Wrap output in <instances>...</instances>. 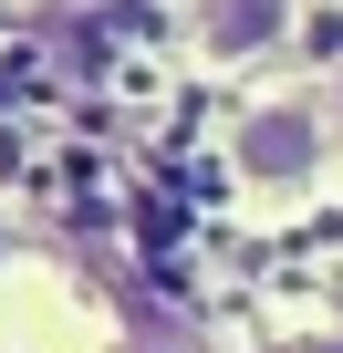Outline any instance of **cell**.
Masks as SVG:
<instances>
[{"label":"cell","instance_id":"277c9868","mask_svg":"<svg viewBox=\"0 0 343 353\" xmlns=\"http://www.w3.org/2000/svg\"><path fill=\"white\" fill-rule=\"evenodd\" d=\"M0 250H11V229H0Z\"/></svg>","mask_w":343,"mask_h":353},{"label":"cell","instance_id":"3957f363","mask_svg":"<svg viewBox=\"0 0 343 353\" xmlns=\"http://www.w3.org/2000/svg\"><path fill=\"white\" fill-rule=\"evenodd\" d=\"M312 353H343V332H333V343H312Z\"/></svg>","mask_w":343,"mask_h":353},{"label":"cell","instance_id":"7a4b0ae2","mask_svg":"<svg viewBox=\"0 0 343 353\" xmlns=\"http://www.w3.org/2000/svg\"><path fill=\"white\" fill-rule=\"evenodd\" d=\"M281 21H291V0H198V42L208 52H260V42H281Z\"/></svg>","mask_w":343,"mask_h":353},{"label":"cell","instance_id":"6da1fadb","mask_svg":"<svg viewBox=\"0 0 343 353\" xmlns=\"http://www.w3.org/2000/svg\"><path fill=\"white\" fill-rule=\"evenodd\" d=\"M229 145H239V176H260V188H302V176L322 166V125L302 104H250Z\"/></svg>","mask_w":343,"mask_h":353}]
</instances>
